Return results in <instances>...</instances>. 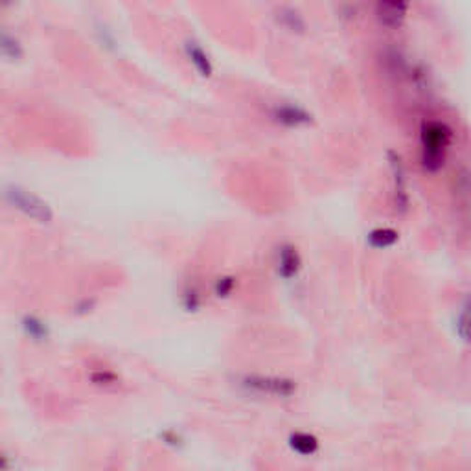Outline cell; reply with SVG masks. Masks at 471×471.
I'll return each mask as SVG.
<instances>
[{
    "mask_svg": "<svg viewBox=\"0 0 471 471\" xmlns=\"http://www.w3.org/2000/svg\"><path fill=\"white\" fill-rule=\"evenodd\" d=\"M271 120L278 125H284L288 129H300L306 127L313 122V115L306 107L291 103V101H280L275 103L269 110Z\"/></svg>",
    "mask_w": 471,
    "mask_h": 471,
    "instance_id": "cell-4",
    "label": "cell"
},
{
    "mask_svg": "<svg viewBox=\"0 0 471 471\" xmlns=\"http://www.w3.org/2000/svg\"><path fill=\"white\" fill-rule=\"evenodd\" d=\"M302 269V256L293 243H282L276 251V273L280 278L293 280Z\"/></svg>",
    "mask_w": 471,
    "mask_h": 471,
    "instance_id": "cell-6",
    "label": "cell"
},
{
    "mask_svg": "<svg viewBox=\"0 0 471 471\" xmlns=\"http://www.w3.org/2000/svg\"><path fill=\"white\" fill-rule=\"evenodd\" d=\"M9 50H13V57L17 59L18 55H21V45H18L15 39H11L8 33H4V35H2V54H4L6 57H9V54H11Z\"/></svg>",
    "mask_w": 471,
    "mask_h": 471,
    "instance_id": "cell-13",
    "label": "cell"
},
{
    "mask_svg": "<svg viewBox=\"0 0 471 471\" xmlns=\"http://www.w3.org/2000/svg\"><path fill=\"white\" fill-rule=\"evenodd\" d=\"M280 24L285 26L289 32H304L306 28V21L295 8H282L280 9Z\"/></svg>",
    "mask_w": 471,
    "mask_h": 471,
    "instance_id": "cell-12",
    "label": "cell"
},
{
    "mask_svg": "<svg viewBox=\"0 0 471 471\" xmlns=\"http://www.w3.org/2000/svg\"><path fill=\"white\" fill-rule=\"evenodd\" d=\"M4 199L11 208L37 223H50L52 221V208L48 206V203L17 184H9L4 188Z\"/></svg>",
    "mask_w": 471,
    "mask_h": 471,
    "instance_id": "cell-2",
    "label": "cell"
},
{
    "mask_svg": "<svg viewBox=\"0 0 471 471\" xmlns=\"http://www.w3.org/2000/svg\"><path fill=\"white\" fill-rule=\"evenodd\" d=\"M243 385L252 392L273 398H291L297 392V383L280 375H249Z\"/></svg>",
    "mask_w": 471,
    "mask_h": 471,
    "instance_id": "cell-3",
    "label": "cell"
},
{
    "mask_svg": "<svg viewBox=\"0 0 471 471\" xmlns=\"http://www.w3.org/2000/svg\"><path fill=\"white\" fill-rule=\"evenodd\" d=\"M184 48H186L188 59H190V63L195 67L197 72L201 74V76H205V78H208L212 74V70H214V67H212V61L210 57H208V54L205 52V48L195 41H188Z\"/></svg>",
    "mask_w": 471,
    "mask_h": 471,
    "instance_id": "cell-10",
    "label": "cell"
},
{
    "mask_svg": "<svg viewBox=\"0 0 471 471\" xmlns=\"http://www.w3.org/2000/svg\"><path fill=\"white\" fill-rule=\"evenodd\" d=\"M399 242V232L390 227H375L366 234V243L372 249H390Z\"/></svg>",
    "mask_w": 471,
    "mask_h": 471,
    "instance_id": "cell-11",
    "label": "cell"
},
{
    "mask_svg": "<svg viewBox=\"0 0 471 471\" xmlns=\"http://www.w3.org/2000/svg\"><path fill=\"white\" fill-rule=\"evenodd\" d=\"M289 448L300 457H312L319 451V438L306 431H295L289 435Z\"/></svg>",
    "mask_w": 471,
    "mask_h": 471,
    "instance_id": "cell-9",
    "label": "cell"
},
{
    "mask_svg": "<svg viewBox=\"0 0 471 471\" xmlns=\"http://www.w3.org/2000/svg\"><path fill=\"white\" fill-rule=\"evenodd\" d=\"M389 162H390V171H392V190H394V205L396 210L405 214L411 205V195H409V181H407V171H405V164L399 153L389 152Z\"/></svg>",
    "mask_w": 471,
    "mask_h": 471,
    "instance_id": "cell-5",
    "label": "cell"
},
{
    "mask_svg": "<svg viewBox=\"0 0 471 471\" xmlns=\"http://www.w3.org/2000/svg\"><path fill=\"white\" fill-rule=\"evenodd\" d=\"M453 142L455 131L446 120H424L420 125V164L424 171L438 174L444 169Z\"/></svg>",
    "mask_w": 471,
    "mask_h": 471,
    "instance_id": "cell-1",
    "label": "cell"
},
{
    "mask_svg": "<svg viewBox=\"0 0 471 471\" xmlns=\"http://www.w3.org/2000/svg\"><path fill=\"white\" fill-rule=\"evenodd\" d=\"M455 335L464 346H471V293H464L455 313Z\"/></svg>",
    "mask_w": 471,
    "mask_h": 471,
    "instance_id": "cell-8",
    "label": "cell"
},
{
    "mask_svg": "<svg viewBox=\"0 0 471 471\" xmlns=\"http://www.w3.org/2000/svg\"><path fill=\"white\" fill-rule=\"evenodd\" d=\"M375 18L381 26L389 30H398L405 24L409 17V4L407 2H378L374 8Z\"/></svg>",
    "mask_w": 471,
    "mask_h": 471,
    "instance_id": "cell-7",
    "label": "cell"
}]
</instances>
